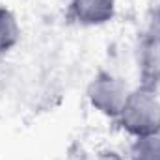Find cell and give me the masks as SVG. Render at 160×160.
<instances>
[{"label": "cell", "instance_id": "cell-1", "mask_svg": "<svg viewBox=\"0 0 160 160\" xmlns=\"http://www.w3.org/2000/svg\"><path fill=\"white\" fill-rule=\"evenodd\" d=\"M118 123L125 132L134 138L151 136L160 132V99L157 89L138 86L130 89V95L121 110Z\"/></svg>", "mask_w": 160, "mask_h": 160}, {"label": "cell", "instance_id": "cell-2", "mask_svg": "<svg viewBox=\"0 0 160 160\" xmlns=\"http://www.w3.org/2000/svg\"><path fill=\"white\" fill-rule=\"evenodd\" d=\"M130 95L128 86L116 75L108 71H99L88 86L89 104L102 116L118 119Z\"/></svg>", "mask_w": 160, "mask_h": 160}, {"label": "cell", "instance_id": "cell-3", "mask_svg": "<svg viewBox=\"0 0 160 160\" xmlns=\"http://www.w3.org/2000/svg\"><path fill=\"white\" fill-rule=\"evenodd\" d=\"M116 15V0H71L67 19L78 26H102Z\"/></svg>", "mask_w": 160, "mask_h": 160}, {"label": "cell", "instance_id": "cell-4", "mask_svg": "<svg viewBox=\"0 0 160 160\" xmlns=\"http://www.w3.org/2000/svg\"><path fill=\"white\" fill-rule=\"evenodd\" d=\"M138 75L142 84L151 89L160 88V38L145 32L138 47Z\"/></svg>", "mask_w": 160, "mask_h": 160}, {"label": "cell", "instance_id": "cell-5", "mask_svg": "<svg viewBox=\"0 0 160 160\" xmlns=\"http://www.w3.org/2000/svg\"><path fill=\"white\" fill-rule=\"evenodd\" d=\"M21 39V26L11 9L0 6V58L11 52Z\"/></svg>", "mask_w": 160, "mask_h": 160}, {"label": "cell", "instance_id": "cell-6", "mask_svg": "<svg viewBox=\"0 0 160 160\" xmlns=\"http://www.w3.org/2000/svg\"><path fill=\"white\" fill-rule=\"evenodd\" d=\"M130 160H160V132L151 136L134 138L130 149H128Z\"/></svg>", "mask_w": 160, "mask_h": 160}, {"label": "cell", "instance_id": "cell-7", "mask_svg": "<svg viewBox=\"0 0 160 160\" xmlns=\"http://www.w3.org/2000/svg\"><path fill=\"white\" fill-rule=\"evenodd\" d=\"M147 32H151L153 36L160 38V2L153 8V11H151V19H149Z\"/></svg>", "mask_w": 160, "mask_h": 160}, {"label": "cell", "instance_id": "cell-8", "mask_svg": "<svg viewBox=\"0 0 160 160\" xmlns=\"http://www.w3.org/2000/svg\"><path fill=\"white\" fill-rule=\"evenodd\" d=\"M67 2H71V0H67Z\"/></svg>", "mask_w": 160, "mask_h": 160}]
</instances>
